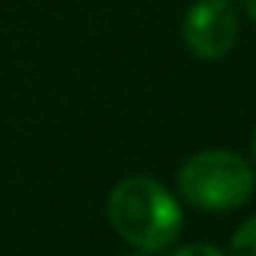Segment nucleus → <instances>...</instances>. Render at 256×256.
Here are the masks:
<instances>
[{"label": "nucleus", "mask_w": 256, "mask_h": 256, "mask_svg": "<svg viewBox=\"0 0 256 256\" xmlns=\"http://www.w3.org/2000/svg\"><path fill=\"white\" fill-rule=\"evenodd\" d=\"M108 220L114 232L139 253H160L181 235V205L154 178H124L108 196Z\"/></svg>", "instance_id": "1"}, {"label": "nucleus", "mask_w": 256, "mask_h": 256, "mask_svg": "<svg viewBox=\"0 0 256 256\" xmlns=\"http://www.w3.org/2000/svg\"><path fill=\"white\" fill-rule=\"evenodd\" d=\"M178 190L196 208L232 211L250 202L256 190V175L241 154L211 148L184 160V166L178 169Z\"/></svg>", "instance_id": "2"}, {"label": "nucleus", "mask_w": 256, "mask_h": 256, "mask_svg": "<svg viewBox=\"0 0 256 256\" xmlns=\"http://www.w3.org/2000/svg\"><path fill=\"white\" fill-rule=\"evenodd\" d=\"M241 18L229 0H196L184 16V42L199 60H220L238 42Z\"/></svg>", "instance_id": "3"}, {"label": "nucleus", "mask_w": 256, "mask_h": 256, "mask_svg": "<svg viewBox=\"0 0 256 256\" xmlns=\"http://www.w3.org/2000/svg\"><path fill=\"white\" fill-rule=\"evenodd\" d=\"M229 256H256V217H250L247 223H241L232 235L229 244Z\"/></svg>", "instance_id": "4"}, {"label": "nucleus", "mask_w": 256, "mask_h": 256, "mask_svg": "<svg viewBox=\"0 0 256 256\" xmlns=\"http://www.w3.org/2000/svg\"><path fill=\"white\" fill-rule=\"evenodd\" d=\"M172 256H226V253L211 244H187V247H178Z\"/></svg>", "instance_id": "5"}, {"label": "nucleus", "mask_w": 256, "mask_h": 256, "mask_svg": "<svg viewBox=\"0 0 256 256\" xmlns=\"http://www.w3.org/2000/svg\"><path fill=\"white\" fill-rule=\"evenodd\" d=\"M241 6H244L247 18H250V22H256V0H241Z\"/></svg>", "instance_id": "6"}, {"label": "nucleus", "mask_w": 256, "mask_h": 256, "mask_svg": "<svg viewBox=\"0 0 256 256\" xmlns=\"http://www.w3.org/2000/svg\"><path fill=\"white\" fill-rule=\"evenodd\" d=\"M253 160H256V136H253Z\"/></svg>", "instance_id": "7"}, {"label": "nucleus", "mask_w": 256, "mask_h": 256, "mask_svg": "<svg viewBox=\"0 0 256 256\" xmlns=\"http://www.w3.org/2000/svg\"><path fill=\"white\" fill-rule=\"evenodd\" d=\"M130 256H142V253H130Z\"/></svg>", "instance_id": "8"}]
</instances>
